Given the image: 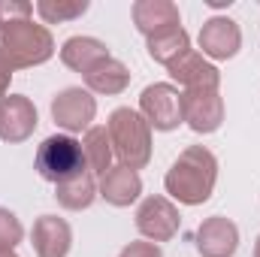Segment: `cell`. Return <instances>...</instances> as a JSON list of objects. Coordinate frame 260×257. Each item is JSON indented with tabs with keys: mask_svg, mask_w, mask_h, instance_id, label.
Listing matches in <instances>:
<instances>
[{
	"mask_svg": "<svg viewBox=\"0 0 260 257\" xmlns=\"http://www.w3.org/2000/svg\"><path fill=\"white\" fill-rule=\"evenodd\" d=\"M82 151H85V164L91 176H103L106 170H112V142H109V130L106 127H88L82 136Z\"/></svg>",
	"mask_w": 260,
	"mask_h": 257,
	"instance_id": "obj_18",
	"label": "cell"
},
{
	"mask_svg": "<svg viewBox=\"0 0 260 257\" xmlns=\"http://www.w3.org/2000/svg\"><path fill=\"white\" fill-rule=\"evenodd\" d=\"M94 197H97V182H94L91 173H79V176L67 179L61 185H55V200H58L64 209H70V212L88 209V206L94 203Z\"/></svg>",
	"mask_w": 260,
	"mask_h": 257,
	"instance_id": "obj_19",
	"label": "cell"
},
{
	"mask_svg": "<svg viewBox=\"0 0 260 257\" xmlns=\"http://www.w3.org/2000/svg\"><path fill=\"white\" fill-rule=\"evenodd\" d=\"M106 58H109V46L100 43L97 37H70L61 46V61L70 70L82 73V76L88 70H94L100 61H106Z\"/></svg>",
	"mask_w": 260,
	"mask_h": 257,
	"instance_id": "obj_16",
	"label": "cell"
},
{
	"mask_svg": "<svg viewBox=\"0 0 260 257\" xmlns=\"http://www.w3.org/2000/svg\"><path fill=\"white\" fill-rule=\"evenodd\" d=\"M194 245L203 257H233L239 248V227L224 215H212L197 227Z\"/></svg>",
	"mask_w": 260,
	"mask_h": 257,
	"instance_id": "obj_11",
	"label": "cell"
},
{
	"mask_svg": "<svg viewBox=\"0 0 260 257\" xmlns=\"http://www.w3.org/2000/svg\"><path fill=\"white\" fill-rule=\"evenodd\" d=\"M97 194H100L109 206L124 209V206H130V203L139 200V194H142V179H139L136 170L118 164V167H112V170H106V173L100 176Z\"/></svg>",
	"mask_w": 260,
	"mask_h": 257,
	"instance_id": "obj_15",
	"label": "cell"
},
{
	"mask_svg": "<svg viewBox=\"0 0 260 257\" xmlns=\"http://www.w3.org/2000/svg\"><path fill=\"white\" fill-rule=\"evenodd\" d=\"M185 52H191V37H188L185 27L167 30V34H157V37L148 40V55H151V61H157V64H164V67L176 64Z\"/></svg>",
	"mask_w": 260,
	"mask_h": 257,
	"instance_id": "obj_20",
	"label": "cell"
},
{
	"mask_svg": "<svg viewBox=\"0 0 260 257\" xmlns=\"http://www.w3.org/2000/svg\"><path fill=\"white\" fill-rule=\"evenodd\" d=\"M182 118L194 133H215L224 121V100L218 91H182Z\"/></svg>",
	"mask_w": 260,
	"mask_h": 257,
	"instance_id": "obj_9",
	"label": "cell"
},
{
	"mask_svg": "<svg viewBox=\"0 0 260 257\" xmlns=\"http://www.w3.org/2000/svg\"><path fill=\"white\" fill-rule=\"evenodd\" d=\"M85 85H88V91H94V94H121L124 88L130 85V70L118 58H106V61H100V64L94 67V70H88L85 73Z\"/></svg>",
	"mask_w": 260,
	"mask_h": 257,
	"instance_id": "obj_17",
	"label": "cell"
},
{
	"mask_svg": "<svg viewBox=\"0 0 260 257\" xmlns=\"http://www.w3.org/2000/svg\"><path fill=\"white\" fill-rule=\"evenodd\" d=\"M0 257H18L15 251H0Z\"/></svg>",
	"mask_w": 260,
	"mask_h": 257,
	"instance_id": "obj_26",
	"label": "cell"
},
{
	"mask_svg": "<svg viewBox=\"0 0 260 257\" xmlns=\"http://www.w3.org/2000/svg\"><path fill=\"white\" fill-rule=\"evenodd\" d=\"M40 124L37 106L24 94H6L0 97V139L3 142H24L34 136Z\"/></svg>",
	"mask_w": 260,
	"mask_h": 257,
	"instance_id": "obj_8",
	"label": "cell"
},
{
	"mask_svg": "<svg viewBox=\"0 0 260 257\" xmlns=\"http://www.w3.org/2000/svg\"><path fill=\"white\" fill-rule=\"evenodd\" d=\"M88 0H40L34 9L46 24H61V21H73L82 18L88 12Z\"/></svg>",
	"mask_w": 260,
	"mask_h": 257,
	"instance_id": "obj_21",
	"label": "cell"
},
{
	"mask_svg": "<svg viewBox=\"0 0 260 257\" xmlns=\"http://www.w3.org/2000/svg\"><path fill=\"white\" fill-rule=\"evenodd\" d=\"M34 167H37V173H40L46 182H52V185H61L67 179L79 176V173H88L82 142L73 139L70 133H55V136L43 139V145L37 148Z\"/></svg>",
	"mask_w": 260,
	"mask_h": 257,
	"instance_id": "obj_4",
	"label": "cell"
},
{
	"mask_svg": "<svg viewBox=\"0 0 260 257\" xmlns=\"http://www.w3.org/2000/svg\"><path fill=\"white\" fill-rule=\"evenodd\" d=\"M133 24L145 40H151L157 34L182 27V15H179V6L173 0H136L133 3Z\"/></svg>",
	"mask_w": 260,
	"mask_h": 257,
	"instance_id": "obj_12",
	"label": "cell"
},
{
	"mask_svg": "<svg viewBox=\"0 0 260 257\" xmlns=\"http://www.w3.org/2000/svg\"><path fill=\"white\" fill-rule=\"evenodd\" d=\"M3 24H6V21H3V12H0V34H3Z\"/></svg>",
	"mask_w": 260,
	"mask_h": 257,
	"instance_id": "obj_27",
	"label": "cell"
},
{
	"mask_svg": "<svg viewBox=\"0 0 260 257\" xmlns=\"http://www.w3.org/2000/svg\"><path fill=\"white\" fill-rule=\"evenodd\" d=\"M139 115L154 130H176L182 118V91L170 82H154L139 94Z\"/></svg>",
	"mask_w": 260,
	"mask_h": 257,
	"instance_id": "obj_5",
	"label": "cell"
},
{
	"mask_svg": "<svg viewBox=\"0 0 260 257\" xmlns=\"http://www.w3.org/2000/svg\"><path fill=\"white\" fill-rule=\"evenodd\" d=\"M118 257H164V251H160L157 242H130V245L121 248Z\"/></svg>",
	"mask_w": 260,
	"mask_h": 257,
	"instance_id": "obj_23",
	"label": "cell"
},
{
	"mask_svg": "<svg viewBox=\"0 0 260 257\" xmlns=\"http://www.w3.org/2000/svg\"><path fill=\"white\" fill-rule=\"evenodd\" d=\"M97 115V100L91 97L88 88H64L55 94L52 100V118L58 127H64L67 133H82L91 127Z\"/></svg>",
	"mask_w": 260,
	"mask_h": 257,
	"instance_id": "obj_7",
	"label": "cell"
},
{
	"mask_svg": "<svg viewBox=\"0 0 260 257\" xmlns=\"http://www.w3.org/2000/svg\"><path fill=\"white\" fill-rule=\"evenodd\" d=\"M170 70V76L185 88V91H218V85H221V73H218V67L209 64L206 58H203V52H185L176 64L167 67Z\"/></svg>",
	"mask_w": 260,
	"mask_h": 257,
	"instance_id": "obj_13",
	"label": "cell"
},
{
	"mask_svg": "<svg viewBox=\"0 0 260 257\" xmlns=\"http://www.w3.org/2000/svg\"><path fill=\"white\" fill-rule=\"evenodd\" d=\"M37 257H67L73 248V230L58 215H40L30 230Z\"/></svg>",
	"mask_w": 260,
	"mask_h": 257,
	"instance_id": "obj_14",
	"label": "cell"
},
{
	"mask_svg": "<svg viewBox=\"0 0 260 257\" xmlns=\"http://www.w3.org/2000/svg\"><path fill=\"white\" fill-rule=\"evenodd\" d=\"M254 257H260V236H257V242H254Z\"/></svg>",
	"mask_w": 260,
	"mask_h": 257,
	"instance_id": "obj_25",
	"label": "cell"
},
{
	"mask_svg": "<svg viewBox=\"0 0 260 257\" xmlns=\"http://www.w3.org/2000/svg\"><path fill=\"white\" fill-rule=\"evenodd\" d=\"M12 73H15V67H12V61L6 58V52L0 49V97H6L9 82H12Z\"/></svg>",
	"mask_w": 260,
	"mask_h": 257,
	"instance_id": "obj_24",
	"label": "cell"
},
{
	"mask_svg": "<svg viewBox=\"0 0 260 257\" xmlns=\"http://www.w3.org/2000/svg\"><path fill=\"white\" fill-rule=\"evenodd\" d=\"M200 49H203V58H215V61L233 58L242 49L239 24L233 18H227V15H212L200 27Z\"/></svg>",
	"mask_w": 260,
	"mask_h": 257,
	"instance_id": "obj_10",
	"label": "cell"
},
{
	"mask_svg": "<svg viewBox=\"0 0 260 257\" xmlns=\"http://www.w3.org/2000/svg\"><path fill=\"white\" fill-rule=\"evenodd\" d=\"M106 130H109V142H112V151H115L121 167H130V170L148 167V160H151V127L136 109L118 106L109 115Z\"/></svg>",
	"mask_w": 260,
	"mask_h": 257,
	"instance_id": "obj_2",
	"label": "cell"
},
{
	"mask_svg": "<svg viewBox=\"0 0 260 257\" xmlns=\"http://www.w3.org/2000/svg\"><path fill=\"white\" fill-rule=\"evenodd\" d=\"M215 182H218V157L203 145H191L167 170L164 188L182 206H200L212 197Z\"/></svg>",
	"mask_w": 260,
	"mask_h": 257,
	"instance_id": "obj_1",
	"label": "cell"
},
{
	"mask_svg": "<svg viewBox=\"0 0 260 257\" xmlns=\"http://www.w3.org/2000/svg\"><path fill=\"white\" fill-rule=\"evenodd\" d=\"M182 215L179 209L167 200V197H145L136 209V230L148 239V242H170L179 233Z\"/></svg>",
	"mask_w": 260,
	"mask_h": 257,
	"instance_id": "obj_6",
	"label": "cell"
},
{
	"mask_svg": "<svg viewBox=\"0 0 260 257\" xmlns=\"http://www.w3.org/2000/svg\"><path fill=\"white\" fill-rule=\"evenodd\" d=\"M24 239V227L15 218V212H9L6 206H0V251H15V245Z\"/></svg>",
	"mask_w": 260,
	"mask_h": 257,
	"instance_id": "obj_22",
	"label": "cell"
},
{
	"mask_svg": "<svg viewBox=\"0 0 260 257\" xmlns=\"http://www.w3.org/2000/svg\"><path fill=\"white\" fill-rule=\"evenodd\" d=\"M0 49L6 52L15 70H24L46 64L55 55V40L46 24H37L34 18H12L3 24Z\"/></svg>",
	"mask_w": 260,
	"mask_h": 257,
	"instance_id": "obj_3",
	"label": "cell"
}]
</instances>
